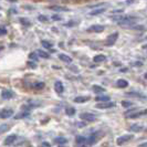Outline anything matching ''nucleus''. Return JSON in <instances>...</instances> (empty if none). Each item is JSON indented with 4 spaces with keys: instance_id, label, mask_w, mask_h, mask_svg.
Masks as SVG:
<instances>
[{
    "instance_id": "f257e3e1",
    "label": "nucleus",
    "mask_w": 147,
    "mask_h": 147,
    "mask_svg": "<svg viewBox=\"0 0 147 147\" xmlns=\"http://www.w3.org/2000/svg\"><path fill=\"white\" fill-rule=\"evenodd\" d=\"M136 21V17H121L117 22L119 26H123V27H134Z\"/></svg>"
},
{
    "instance_id": "f03ea898",
    "label": "nucleus",
    "mask_w": 147,
    "mask_h": 147,
    "mask_svg": "<svg viewBox=\"0 0 147 147\" xmlns=\"http://www.w3.org/2000/svg\"><path fill=\"white\" fill-rule=\"evenodd\" d=\"M102 135H103L102 132H95L89 138H86V144L87 145H93L96 142H98V139L102 137Z\"/></svg>"
},
{
    "instance_id": "7ed1b4c3",
    "label": "nucleus",
    "mask_w": 147,
    "mask_h": 147,
    "mask_svg": "<svg viewBox=\"0 0 147 147\" xmlns=\"http://www.w3.org/2000/svg\"><path fill=\"white\" fill-rule=\"evenodd\" d=\"M80 118L83 121H86V122H94L96 121V115L92 113H82V114H80Z\"/></svg>"
},
{
    "instance_id": "20e7f679",
    "label": "nucleus",
    "mask_w": 147,
    "mask_h": 147,
    "mask_svg": "<svg viewBox=\"0 0 147 147\" xmlns=\"http://www.w3.org/2000/svg\"><path fill=\"white\" fill-rule=\"evenodd\" d=\"M114 106V103L111 102V101H106V102H100L96 104V108H100V110H106V108H111Z\"/></svg>"
},
{
    "instance_id": "39448f33",
    "label": "nucleus",
    "mask_w": 147,
    "mask_h": 147,
    "mask_svg": "<svg viewBox=\"0 0 147 147\" xmlns=\"http://www.w3.org/2000/svg\"><path fill=\"white\" fill-rule=\"evenodd\" d=\"M131 139H133V135H123L116 139V143H117V145H123L127 142H129Z\"/></svg>"
},
{
    "instance_id": "423d86ee",
    "label": "nucleus",
    "mask_w": 147,
    "mask_h": 147,
    "mask_svg": "<svg viewBox=\"0 0 147 147\" xmlns=\"http://www.w3.org/2000/svg\"><path fill=\"white\" fill-rule=\"evenodd\" d=\"M117 38H118V33L117 32H114L113 34H110L107 37V39H106V45H113L116 42V40H117Z\"/></svg>"
},
{
    "instance_id": "0eeeda50",
    "label": "nucleus",
    "mask_w": 147,
    "mask_h": 147,
    "mask_svg": "<svg viewBox=\"0 0 147 147\" xmlns=\"http://www.w3.org/2000/svg\"><path fill=\"white\" fill-rule=\"evenodd\" d=\"M145 114H146V111H145V110H143V111L137 110V111H135V112H133V113H131V114L126 115V117H127V118H138V117L145 115Z\"/></svg>"
},
{
    "instance_id": "6e6552de",
    "label": "nucleus",
    "mask_w": 147,
    "mask_h": 147,
    "mask_svg": "<svg viewBox=\"0 0 147 147\" xmlns=\"http://www.w3.org/2000/svg\"><path fill=\"white\" fill-rule=\"evenodd\" d=\"M11 115H13V111L10 108H5L0 111V117L1 118H9Z\"/></svg>"
},
{
    "instance_id": "1a4fd4ad",
    "label": "nucleus",
    "mask_w": 147,
    "mask_h": 147,
    "mask_svg": "<svg viewBox=\"0 0 147 147\" xmlns=\"http://www.w3.org/2000/svg\"><path fill=\"white\" fill-rule=\"evenodd\" d=\"M1 97L3 100H10V98L13 97V92L10 91V90H5V91L1 92Z\"/></svg>"
},
{
    "instance_id": "9d476101",
    "label": "nucleus",
    "mask_w": 147,
    "mask_h": 147,
    "mask_svg": "<svg viewBox=\"0 0 147 147\" xmlns=\"http://www.w3.org/2000/svg\"><path fill=\"white\" fill-rule=\"evenodd\" d=\"M143 129H144V127L142 125H139V124H133V125H131L128 127V131L134 132V133H139V132H142Z\"/></svg>"
},
{
    "instance_id": "9b49d317",
    "label": "nucleus",
    "mask_w": 147,
    "mask_h": 147,
    "mask_svg": "<svg viewBox=\"0 0 147 147\" xmlns=\"http://www.w3.org/2000/svg\"><path fill=\"white\" fill-rule=\"evenodd\" d=\"M17 139V135L14 134H11L9 136H7V138L5 139V145L6 146H10L11 144H13V142Z\"/></svg>"
},
{
    "instance_id": "f8f14e48",
    "label": "nucleus",
    "mask_w": 147,
    "mask_h": 147,
    "mask_svg": "<svg viewBox=\"0 0 147 147\" xmlns=\"http://www.w3.org/2000/svg\"><path fill=\"white\" fill-rule=\"evenodd\" d=\"M54 90H55V92H56V93H59V94L63 93V91H64V86H63L62 82L56 81V82L54 83Z\"/></svg>"
},
{
    "instance_id": "ddd939ff",
    "label": "nucleus",
    "mask_w": 147,
    "mask_h": 147,
    "mask_svg": "<svg viewBox=\"0 0 147 147\" xmlns=\"http://www.w3.org/2000/svg\"><path fill=\"white\" fill-rule=\"evenodd\" d=\"M105 29L104 26H101V24H96V26H92L91 28H89V31L90 32H102Z\"/></svg>"
},
{
    "instance_id": "4468645a",
    "label": "nucleus",
    "mask_w": 147,
    "mask_h": 147,
    "mask_svg": "<svg viewBox=\"0 0 147 147\" xmlns=\"http://www.w3.org/2000/svg\"><path fill=\"white\" fill-rule=\"evenodd\" d=\"M105 10H106V9H105V7H98V8H94L93 10L90 12V14H91V16H97V14L103 13Z\"/></svg>"
},
{
    "instance_id": "2eb2a0df",
    "label": "nucleus",
    "mask_w": 147,
    "mask_h": 147,
    "mask_svg": "<svg viewBox=\"0 0 147 147\" xmlns=\"http://www.w3.org/2000/svg\"><path fill=\"white\" fill-rule=\"evenodd\" d=\"M116 85L118 86V87H121V89H125L128 86V82L124 80V79H119V80H117V82H116Z\"/></svg>"
},
{
    "instance_id": "dca6fc26",
    "label": "nucleus",
    "mask_w": 147,
    "mask_h": 147,
    "mask_svg": "<svg viewBox=\"0 0 147 147\" xmlns=\"http://www.w3.org/2000/svg\"><path fill=\"white\" fill-rule=\"evenodd\" d=\"M89 100H90V96H77V97L74 98L73 101L75 103H85Z\"/></svg>"
},
{
    "instance_id": "f3484780",
    "label": "nucleus",
    "mask_w": 147,
    "mask_h": 147,
    "mask_svg": "<svg viewBox=\"0 0 147 147\" xmlns=\"http://www.w3.org/2000/svg\"><path fill=\"white\" fill-rule=\"evenodd\" d=\"M59 59H60L61 61H63V62H65V63H71L72 62V58H70L69 55L63 54V53L59 54Z\"/></svg>"
},
{
    "instance_id": "a211bd4d",
    "label": "nucleus",
    "mask_w": 147,
    "mask_h": 147,
    "mask_svg": "<svg viewBox=\"0 0 147 147\" xmlns=\"http://www.w3.org/2000/svg\"><path fill=\"white\" fill-rule=\"evenodd\" d=\"M105 60H106V56L103 55V54H97V55H95L94 58H93V61H94L95 63L104 62Z\"/></svg>"
},
{
    "instance_id": "6ab92c4d",
    "label": "nucleus",
    "mask_w": 147,
    "mask_h": 147,
    "mask_svg": "<svg viewBox=\"0 0 147 147\" xmlns=\"http://www.w3.org/2000/svg\"><path fill=\"white\" fill-rule=\"evenodd\" d=\"M29 114H30V112H29V111H26V112H24V110H23L21 113L16 114V115H14V118H16V119H21V118H24V117L29 116Z\"/></svg>"
},
{
    "instance_id": "aec40b11",
    "label": "nucleus",
    "mask_w": 147,
    "mask_h": 147,
    "mask_svg": "<svg viewBox=\"0 0 147 147\" xmlns=\"http://www.w3.org/2000/svg\"><path fill=\"white\" fill-rule=\"evenodd\" d=\"M37 54H38L39 56L43 58V59H49V58H50L49 53H47L45 51H42V50H38V51H37Z\"/></svg>"
},
{
    "instance_id": "412c9836",
    "label": "nucleus",
    "mask_w": 147,
    "mask_h": 147,
    "mask_svg": "<svg viewBox=\"0 0 147 147\" xmlns=\"http://www.w3.org/2000/svg\"><path fill=\"white\" fill-rule=\"evenodd\" d=\"M54 142L56 143V144H59V145H63V144H65L68 140H66V138H64V137H56L55 139H54Z\"/></svg>"
},
{
    "instance_id": "4be33fe9",
    "label": "nucleus",
    "mask_w": 147,
    "mask_h": 147,
    "mask_svg": "<svg viewBox=\"0 0 147 147\" xmlns=\"http://www.w3.org/2000/svg\"><path fill=\"white\" fill-rule=\"evenodd\" d=\"M76 144L77 145H80V144H84V145H86V138L84 136H77L76 137Z\"/></svg>"
},
{
    "instance_id": "5701e85b",
    "label": "nucleus",
    "mask_w": 147,
    "mask_h": 147,
    "mask_svg": "<svg viewBox=\"0 0 147 147\" xmlns=\"http://www.w3.org/2000/svg\"><path fill=\"white\" fill-rule=\"evenodd\" d=\"M92 89H93V91L95 93H103V92H105V89H103L102 86H98V85H93Z\"/></svg>"
},
{
    "instance_id": "b1692460",
    "label": "nucleus",
    "mask_w": 147,
    "mask_h": 147,
    "mask_svg": "<svg viewBox=\"0 0 147 147\" xmlns=\"http://www.w3.org/2000/svg\"><path fill=\"white\" fill-rule=\"evenodd\" d=\"M50 9L55 11H68V8H65V7H59V6H51Z\"/></svg>"
},
{
    "instance_id": "393cba45",
    "label": "nucleus",
    "mask_w": 147,
    "mask_h": 147,
    "mask_svg": "<svg viewBox=\"0 0 147 147\" xmlns=\"http://www.w3.org/2000/svg\"><path fill=\"white\" fill-rule=\"evenodd\" d=\"M111 98L108 96H97L95 97V101L96 102H106V101H110Z\"/></svg>"
},
{
    "instance_id": "a878e982",
    "label": "nucleus",
    "mask_w": 147,
    "mask_h": 147,
    "mask_svg": "<svg viewBox=\"0 0 147 147\" xmlns=\"http://www.w3.org/2000/svg\"><path fill=\"white\" fill-rule=\"evenodd\" d=\"M43 87H44V83L43 82H35L33 84V89H35V90H42Z\"/></svg>"
},
{
    "instance_id": "bb28decb",
    "label": "nucleus",
    "mask_w": 147,
    "mask_h": 147,
    "mask_svg": "<svg viewBox=\"0 0 147 147\" xmlns=\"http://www.w3.org/2000/svg\"><path fill=\"white\" fill-rule=\"evenodd\" d=\"M65 113H66V115H69V116L74 115V114H75V108H74V107H68L66 111H65Z\"/></svg>"
},
{
    "instance_id": "cd10ccee",
    "label": "nucleus",
    "mask_w": 147,
    "mask_h": 147,
    "mask_svg": "<svg viewBox=\"0 0 147 147\" xmlns=\"http://www.w3.org/2000/svg\"><path fill=\"white\" fill-rule=\"evenodd\" d=\"M9 126L6 125V124H3V125H0V135L1 134H3V133H6L7 131H9Z\"/></svg>"
},
{
    "instance_id": "c85d7f7f",
    "label": "nucleus",
    "mask_w": 147,
    "mask_h": 147,
    "mask_svg": "<svg viewBox=\"0 0 147 147\" xmlns=\"http://www.w3.org/2000/svg\"><path fill=\"white\" fill-rule=\"evenodd\" d=\"M127 96H134V97H143L145 98V96H142L140 93H134V92H129V93H126Z\"/></svg>"
},
{
    "instance_id": "c756f323",
    "label": "nucleus",
    "mask_w": 147,
    "mask_h": 147,
    "mask_svg": "<svg viewBox=\"0 0 147 147\" xmlns=\"http://www.w3.org/2000/svg\"><path fill=\"white\" fill-rule=\"evenodd\" d=\"M41 44L44 48H47V49H51V48H52V43H50V42H48V41H44V40L41 42Z\"/></svg>"
},
{
    "instance_id": "7c9ffc66",
    "label": "nucleus",
    "mask_w": 147,
    "mask_h": 147,
    "mask_svg": "<svg viewBox=\"0 0 147 147\" xmlns=\"http://www.w3.org/2000/svg\"><path fill=\"white\" fill-rule=\"evenodd\" d=\"M133 105L132 102H127V101H123L122 102V106H124V107H131Z\"/></svg>"
},
{
    "instance_id": "2f4dec72",
    "label": "nucleus",
    "mask_w": 147,
    "mask_h": 147,
    "mask_svg": "<svg viewBox=\"0 0 147 147\" xmlns=\"http://www.w3.org/2000/svg\"><path fill=\"white\" fill-rule=\"evenodd\" d=\"M7 33V29L5 27H0V37L1 35H5Z\"/></svg>"
},
{
    "instance_id": "473e14b6",
    "label": "nucleus",
    "mask_w": 147,
    "mask_h": 147,
    "mask_svg": "<svg viewBox=\"0 0 147 147\" xmlns=\"http://www.w3.org/2000/svg\"><path fill=\"white\" fill-rule=\"evenodd\" d=\"M29 58H30V59H33L34 61H37V60H38L37 53H30V54H29Z\"/></svg>"
},
{
    "instance_id": "72a5a7b5",
    "label": "nucleus",
    "mask_w": 147,
    "mask_h": 147,
    "mask_svg": "<svg viewBox=\"0 0 147 147\" xmlns=\"http://www.w3.org/2000/svg\"><path fill=\"white\" fill-rule=\"evenodd\" d=\"M42 145H43L44 147H50V144H49V143H47V142H45V143H43Z\"/></svg>"
},
{
    "instance_id": "f704fd0d",
    "label": "nucleus",
    "mask_w": 147,
    "mask_h": 147,
    "mask_svg": "<svg viewBox=\"0 0 147 147\" xmlns=\"http://www.w3.org/2000/svg\"><path fill=\"white\" fill-rule=\"evenodd\" d=\"M28 64H29V65H30V66H31V68H35V64H34V63H28Z\"/></svg>"
},
{
    "instance_id": "c9c22d12",
    "label": "nucleus",
    "mask_w": 147,
    "mask_h": 147,
    "mask_svg": "<svg viewBox=\"0 0 147 147\" xmlns=\"http://www.w3.org/2000/svg\"><path fill=\"white\" fill-rule=\"evenodd\" d=\"M138 147H147V144L146 143H143V144H140V146H138Z\"/></svg>"
},
{
    "instance_id": "e433bc0d",
    "label": "nucleus",
    "mask_w": 147,
    "mask_h": 147,
    "mask_svg": "<svg viewBox=\"0 0 147 147\" xmlns=\"http://www.w3.org/2000/svg\"><path fill=\"white\" fill-rule=\"evenodd\" d=\"M53 19H54V20H59V19H61V18H59L58 16H54V17H53Z\"/></svg>"
},
{
    "instance_id": "4c0bfd02",
    "label": "nucleus",
    "mask_w": 147,
    "mask_h": 147,
    "mask_svg": "<svg viewBox=\"0 0 147 147\" xmlns=\"http://www.w3.org/2000/svg\"><path fill=\"white\" fill-rule=\"evenodd\" d=\"M77 147H86V145H84V144H80V145H77Z\"/></svg>"
},
{
    "instance_id": "58836bf2",
    "label": "nucleus",
    "mask_w": 147,
    "mask_h": 147,
    "mask_svg": "<svg viewBox=\"0 0 147 147\" xmlns=\"http://www.w3.org/2000/svg\"><path fill=\"white\" fill-rule=\"evenodd\" d=\"M9 1H16V0H9Z\"/></svg>"
}]
</instances>
